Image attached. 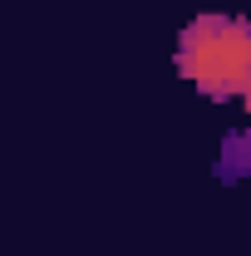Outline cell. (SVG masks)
<instances>
[{
    "instance_id": "3957f363",
    "label": "cell",
    "mask_w": 251,
    "mask_h": 256,
    "mask_svg": "<svg viewBox=\"0 0 251 256\" xmlns=\"http://www.w3.org/2000/svg\"><path fill=\"white\" fill-rule=\"evenodd\" d=\"M242 104H246V114H251V84H246V94H242Z\"/></svg>"
},
{
    "instance_id": "7a4b0ae2",
    "label": "cell",
    "mask_w": 251,
    "mask_h": 256,
    "mask_svg": "<svg viewBox=\"0 0 251 256\" xmlns=\"http://www.w3.org/2000/svg\"><path fill=\"white\" fill-rule=\"evenodd\" d=\"M217 178L222 182H236V178H251V128L242 133H226L217 153Z\"/></svg>"
},
{
    "instance_id": "6da1fadb",
    "label": "cell",
    "mask_w": 251,
    "mask_h": 256,
    "mask_svg": "<svg viewBox=\"0 0 251 256\" xmlns=\"http://www.w3.org/2000/svg\"><path fill=\"white\" fill-rule=\"evenodd\" d=\"M178 74L207 98L246 94L251 84V20L236 15H197L178 34Z\"/></svg>"
}]
</instances>
